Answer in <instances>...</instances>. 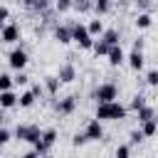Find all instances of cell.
<instances>
[{
  "label": "cell",
  "instance_id": "1",
  "mask_svg": "<svg viewBox=\"0 0 158 158\" xmlns=\"http://www.w3.org/2000/svg\"><path fill=\"white\" fill-rule=\"evenodd\" d=\"M128 109L118 101H111V104H96V118L99 121H121L126 118Z\"/></svg>",
  "mask_w": 158,
  "mask_h": 158
},
{
  "label": "cell",
  "instance_id": "2",
  "mask_svg": "<svg viewBox=\"0 0 158 158\" xmlns=\"http://www.w3.org/2000/svg\"><path fill=\"white\" fill-rule=\"evenodd\" d=\"M15 136H17L20 141H27V143L37 146L40 138H42V131H40V126H35V123H17Z\"/></svg>",
  "mask_w": 158,
  "mask_h": 158
},
{
  "label": "cell",
  "instance_id": "3",
  "mask_svg": "<svg viewBox=\"0 0 158 158\" xmlns=\"http://www.w3.org/2000/svg\"><path fill=\"white\" fill-rule=\"evenodd\" d=\"M116 96H118V86L114 81H104L94 89V99L99 104H111V101H116Z\"/></svg>",
  "mask_w": 158,
  "mask_h": 158
},
{
  "label": "cell",
  "instance_id": "4",
  "mask_svg": "<svg viewBox=\"0 0 158 158\" xmlns=\"http://www.w3.org/2000/svg\"><path fill=\"white\" fill-rule=\"evenodd\" d=\"M72 40H74L79 47H84V49H91V47H94V37L89 35V30H86L84 22H74V25H72Z\"/></svg>",
  "mask_w": 158,
  "mask_h": 158
},
{
  "label": "cell",
  "instance_id": "5",
  "mask_svg": "<svg viewBox=\"0 0 158 158\" xmlns=\"http://www.w3.org/2000/svg\"><path fill=\"white\" fill-rule=\"evenodd\" d=\"M27 62H30V57H27V52H25L20 44L7 54V64H10L12 69H17V72H22V69L27 67Z\"/></svg>",
  "mask_w": 158,
  "mask_h": 158
},
{
  "label": "cell",
  "instance_id": "6",
  "mask_svg": "<svg viewBox=\"0 0 158 158\" xmlns=\"http://www.w3.org/2000/svg\"><path fill=\"white\" fill-rule=\"evenodd\" d=\"M0 40L2 42H10V44L20 42V27H17V22H5L0 27Z\"/></svg>",
  "mask_w": 158,
  "mask_h": 158
},
{
  "label": "cell",
  "instance_id": "7",
  "mask_svg": "<svg viewBox=\"0 0 158 158\" xmlns=\"http://www.w3.org/2000/svg\"><path fill=\"white\" fill-rule=\"evenodd\" d=\"M84 136H86V141H101V138H104V126H101V121H99V118H91V121L86 123V128H84Z\"/></svg>",
  "mask_w": 158,
  "mask_h": 158
},
{
  "label": "cell",
  "instance_id": "8",
  "mask_svg": "<svg viewBox=\"0 0 158 158\" xmlns=\"http://www.w3.org/2000/svg\"><path fill=\"white\" fill-rule=\"evenodd\" d=\"M54 109H57L62 116H69V114L77 109V96H64V99H59V101L54 104Z\"/></svg>",
  "mask_w": 158,
  "mask_h": 158
},
{
  "label": "cell",
  "instance_id": "9",
  "mask_svg": "<svg viewBox=\"0 0 158 158\" xmlns=\"http://www.w3.org/2000/svg\"><path fill=\"white\" fill-rule=\"evenodd\" d=\"M52 35H54V40H57L59 44L72 42V27H67V25H54V27H52Z\"/></svg>",
  "mask_w": 158,
  "mask_h": 158
},
{
  "label": "cell",
  "instance_id": "10",
  "mask_svg": "<svg viewBox=\"0 0 158 158\" xmlns=\"http://www.w3.org/2000/svg\"><path fill=\"white\" fill-rule=\"evenodd\" d=\"M106 57H109V64H111V67H121V64L126 62V54H123V49H121V44H116V47H111Z\"/></svg>",
  "mask_w": 158,
  "mask_h": 158
},
{
  "label": "cell",
  "instance_id": "11",
  "mask_svg": "<svg viewBox=\"0 0 158 158\" xmlns=\"http://www.w3.org/2000/svg\"><path fill=\"white\" fill-rule=\"evenodd\" d=\"M57 79H59L62 84H69V81H74V79H77V69H74V64H62V67H59V74H57Z\"/></svg>",
  "mask_w": 158,
  "mask_h": 158
},
{
  "label": "cell",
  "instance_id": "12",
  "mask_svg": "<svg viewBox=\"0 0 158 158\" xmlns=\"http://www.w3.org/2000/svg\"><path fill=\"white\" fill-rule=\"evenodd\" d=\"M101 40H104L109 47H116V44H118V40H121V32H118L116 27H109V30H104Z\"/></svg>",
  "mask_w": 158,
  "mask_h": 158
},
{
  "label": "cell",
  "instance_id": "13",
  "mask_svg": "<svg viewBox=\"0 0 158 158\" xmlns=\"http://www.w3.org/2000/svg\"><path fill=\"white\" fill-rule=\"evenodd\" d=\"M17 101H20V96L15 91H2L0 94V109H12Z\"/></svg>",
  "mask_w": 158,
  "mask_h": 158
},
{
  "label": "cell",
  "instance_id": "14",
  "mask_svg": "<svg viewBox=\"0 0 158 158\" xmlns=\"http://www.w3.org/2000/svg\"><path fill=\"white\" fill-rule=\"evenodd\" d=\"M126 59H128V67H131L133 72H141V69H143V52H133V49H131V54H128Z\"/></svg>",
  "mask_w": 158,
  "mask_h": 158
},
{
  "label": "cell",
  "instance_id": "15",
  "mask_svg": "<svg viewBox=\"0 0 158 158\" xmlns=\"http://www.w3.org/2000/svg\"><path fill=\"white\" fill-rule=\"evenodd\" d=\"M146 121H158V114L153 106H143L138 111V123H146Z\"/></svg>",
  "mask_w": 158,
  "mask_h": 158
},
{
  "label": "cell",
  "instance_id": "16",
  "mask_svg": "<svg viewBox=\"0 0 158 158\" xmlns=\"http://www.w3.org/2000/svg\"><path fill=\"white\" fill-rule=\"evenodd\" d=\"M86 30H89L91 37H94V35H104V22H101V17H94V20L86 25Z\"/></svg>",
  "mask_w": 158,
  "mask_h": 158
},
{
  "label": "cell",
  "instance_id": "17",
  "mask_svg": "<svg viewBox=\"0 0 158 158\" xmlns=\"http://www.w3.org/2000/svg\"><path fill=\"white\" fill-rule=\"evenodd\" d=\"M35 101H37V96H35V94H32V91L27 89V91H22V94H20V101H17V104H20L22 109H30V106H32Z\"/></svg>",
  "mask_w": 158,
  "mask_h": 158
},
{
  "label": "cell",
  "instance_id": "18",
  "mask_svg": "<svg viewBox=\"0 0 158 158\" xmlns=\"http://www.w3.org/2000/svg\"><path fill=\"white\" fill-rule=\"evenodd\" d=\"M42 143H44L47 148H52V146L57 143V128H47V131H42Z\"/></svg>",
  "mask_w": 158,
  "mask_h": 158
},
{
  "label": "cell",
  "instance_id": "19",
  "mask_svg": "<svg viewBox=\"0 0 158 158\" xmlns=\"http://www.w3.org/2000/svg\"><path fill=\"white\" fill-rule=\"evenodd\" d=\"M12 84H15V79H12L10 74L0 72V94H2V91H12Z\"/></svg>",
  "mask_w": 158,
  "mask_h": 158
},
{
  "label": "cell",
  "instance_id": "20",
  "mask_svg": "<svg viewBox=\"0 0 158 158\" xmlns=\"http://www.w3.org/2000/svg\"><path fill=\"white\" fill-rule=\"evenodd\" d=\"M91 49H94V54H96V57H99V54H101V57H106L111 47H109L104 40H94V47H91Z\"/></svg>",
  "mask_w": 158,
  "mask_h": 158
},
{
  "label": "cell",
  "instance_id": "21",
  "mask_svg": "<svg viewBox=\"0 0 158 158\" xmlns=\"http://www.w3.org/2000/svg\"><path fill=\"white\" fill-rule=\"evenodd\" d=\"M143 136H156V131H158V121H146V123H141V128H138Z\"/></svg>",
  "mask_w": 158,
  "mask_h": 158
},
{
  "label": "cell",
  "instance_id": "22",
  "mask_svg": "<svg viewBox=\"0 0 158 158\" xmlns=\"http://www.w3.org/2000/svg\"><path fill=\"white\" fill-rule=\"evenodd\" d=\"M133 22H136V27H141V30H146V27H151V15H148V12H138Z\"/></svg>",
  "mask_w": 158,
  "mask_h": 158
},
{
  "label": "cell",
  "instance_id": "23",
  "mask_svg": "<svg viewBox=\"0 0 158 158\" xmlns=\"http://www.w3.org/2000/svg\"><path fill=\"white\" fill-rule=\"evenodd\" d=\"M109 10H111V2H109V0H96V2H94V12H96V17L104 15V12H109Z\"/></svg>",
  "mask_w": 158,
  "mask_h": 158
},
{
  "label": "cell",
  "instance_id": "24",
  "mask_svg": "<svg viewBox=\"0 0 158 158\" xmlns=\"http://www.w3.org/2000/svg\"><path fill=\"white\" fill-rule=\"evenodd\" d=\"M59 84H62V81H59L57 77H47V79H44V86H47V91H49V94H57Z\"/></svg>",
  "mask_w": 158,
  "mask_h": 158
},
{
  "label": "cell",
  "instance_id": "25",
  "mask_svg": "<svg viewBox=\"0 0 158 158\" xmlns=\"http://www.w3.org/2000/svg\"><path fill=\"white\" fill-rule=\"evenodd\" d=\"M143 106H148V104H146V96H143V94H136V96L131 99V109H133V111H141Z\"/></svg>",
  "mask_w": 158,
  "mask_h": 158
},
{
  "label": "cell",
  "instance_id": "26",
  "mask_svg": "<svg viewBox=\"0 0 158 158\" xmlns=\"http://www.w3.org/2000/svg\"><path fill=\"white\" fill-rule=\"evenodd\" d=\"M146 84L158 89V69H148V72H146Z\"/></svg>",
  "mask_w": 158,
  "mask_h": 158
},
{
  "label": "cell",
  "instance_id": "27",
  "mask_svg": "<svg viewBox=\"0 0 158 158\" xmlns=\"http://www.w3.org/2000/svg\"><path fill=\"white\" fill-rule=\"evenodd\" d=\"M116 158H131V146H126V143L116 146Z\"/></svg>",
  "mask_w": 158,
  "mask_h": 158
},
{
  "label": "cell",
  "instance_id": "28",
  "mask_svg": "<svg viewBox=\"0 0 158 158\" xmlns=\"http://www.w3.org/2000/svg\"><path fill=\"white\" fill-rule=\"evenodd\" d=\"M54 7H57V12H67L69 7H74V2H69V0H59Z\"/></svg>",
  "mask_w": 158,
  "mask_h": 158
},
{
  "label": "cell",
  "instance_id": "29",
  "mask_svg": "<svg viewBox=\"0 0 158 158\" xmlns=\"http://www.w3.org/2000/svg\"><path fill=\"white\" fill-rule=\"evenodd\" d=\"M84 143H86V136H84V133H74L72 146H77V148H79V146H84Z\"/></svg>",
  "mask_w": 158,
  "mask_h": 158
},
{
  "label": "cell",
  "instance_id": "30",
  "mask_svg": "<svg viewBox=\"0 0 158 158\" xmlns=\"http://www.w3.org/2000/svg\"><path fill=\"white\" fill-rule=\"evenodd\" d=\"M12 79H15V84H27L30 81V77L25 72H17V77H12Z\"/></svg>",
  "mask_w": 158,
  "mask_h": 158
},
{
  "label": "cell",
  "instance_id": "31",
  "mask_svg": "<svg viewBox=\"0 0 158 158\" xmlns=\"http://www.w3.org/2000/svg\"><path fill=\"white\" fill-rule=\"evenodd\" d=\"M143 141V133L141 131H131V146H136V143H141Z\"/></svg>",
  "mask_w": 158,
  "mask_h": 158
},
{
  "label": "cell",
  "instance_id": "32",
  "mask_svg": "<svg viewBox=\"0 0 158 158\" xmlns=\"http://www.w3.org/2000/svg\"><path fill=\"white\" fill-rule=\"evenodd\" d=\"M7 141H10V131L7 128H0V146H5Z\"/></svg>",
  "mask_w": 158,
  "mask_h": 158
},
{
  "label": "cell",
  "instance_id": "33",
  "mask_svg": "<svg viewBox=\"0 0 158 158\" xmlns=\"http://www.w3.org/2000/svg\"><path fill=\"white\" fill-rule=\"evenodd\" d=\"M143 44H146V42H143L141 37H138V40H133V52H143Z\"/></svg>",
  "mask_w": 158,
  "mask_h": 158
},
{
  "label": "cell",
  "instance_id": "34",
  "mask_svg": "<svg viewBox=\"0 0 158 158\" xmlns=\"http://www.w3.org/2000/svg\"><path fill=\"white\" fill-rule=\"evenodd\" d=\"M30 91H32L35 96H42V86H40V84H32V86H30Z\"/></svg>",
  "mask_w": 158,
  "mask_h": 158
},
{
  "label": "cell",
  "instance_id": "35",
  "mask_svg": "<svg viewBox=\"0 0 158 158\" xmlns=\"http://www.w3.org/2000/svg\"><path fill=\"white\" fill-rule=\"evenodd\" d=\"M22 158H42V156H40V153H37V151H35V148H32V151H27V153H25V156H22Z\"/></svg>",
  "mask_w": 158,
  "mask_h": 158
},
{
  "label": "cell",
  "instance_id": "36",
  "mask_svg": "<svg viewBox=\"0 0 158 158\" xmlns=\"http://www.w3.org/2000/svg\"><path fill=\"white\" fill-rule=\"evenodd\" d=\"M7 15H10V10H7V7H5V5H0V20H5V17H7Z\"/></svg>",
  "mask_w": 158,
  "mask_h": 158
},
{
  "label": "cell",
  "instance_id": "37",
  "mask_svg": "<svg viewBox=\"0 0 158 158\" xmlns=\"http://www.w3.org/2000/svg\"><path fill=\"white\" fill-rule=\"evenodd\" d=\"M2 121H5V116H2V114H0V128H5V126H2Z\"/></svg>",
  "mask_w": 158,
  "mask_h": 158
},
{
  "label": "cell",
  "instance_id": "38",
  "mask_svg": "<svg viewBox=\"0 0 158 158\" xmlns=\"http://www.w3.org/2000/svg\"><path fill=\"white\" fill-rule=\"evenodd\" d=\"M42 158H54V156H49V153H47V156H42Z\"/></svg>",
  "mask_w": 158,
  "mask_h": 158
}]
</instances>
